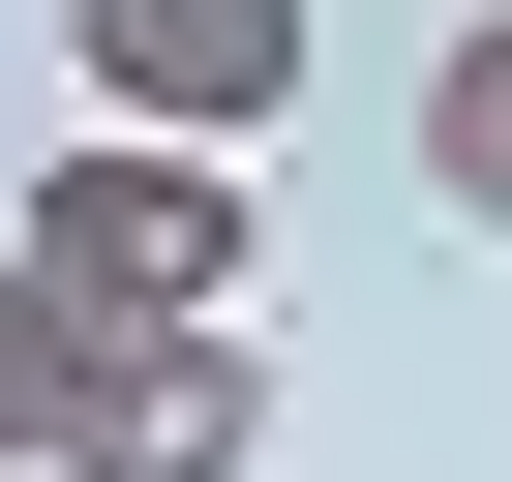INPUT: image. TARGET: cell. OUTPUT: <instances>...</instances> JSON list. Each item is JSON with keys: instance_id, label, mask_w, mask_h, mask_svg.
I'll return each instance as SVG.
<instances>
[{"instance_id": "obj_4", "label": "cell", "mask_w": 512, "mask_h": 482, "mask_svg": "<svg viewBox=\"0 0 512 482\" xmlns=\"http://www.w3.org/2000/svg\"><path fill=\"white\" fill-rule=\"evenodd\" d=\"M91 422H121V332L0 241V482H91Z\"/></svg>"}, {"instance_id": "obj_5", "label": "cell", "mask_w": 512, "mask_h": 482, "mask_svg": "<svg viewBox=\"0 0 512 482\" xmlns=\"http://www.w3.org/2000/svg\"><path fill=\"white\" fill-rule=\"evenodd\" d=\"M422 211H452V241H512V0L422 61Z\"/></svg>"}, {"instance_id": "obj_2", "label": "cell", "mask_w": 512, "mask_h": 482, "mask_svg": "<svg viewBox=\"0 0 512 482\" xmlns=\"http://www.w3.org/2000/svg\"><path fill=\"white\" fill-rule=\"evenodd\" d=\"M61 61H91V121H151V151H272L302 61H332V0H61Z\"/></svg>"}, {"instance_id": "obj_3", "label": "cell", "mask_w": 512, "mask_h": 482, "mask_svg": "<svg viewBox=\"0 0 512 482\" xmlns=\"http://www.w3.org/2000/svg\"><path fill=\"white\" fill-rule=\"evenodd\" d=\"M272 452V362L241 332H121V422H91V482H241Z\"/></svg>"}, {"instance_id": "obj_1", "label": "cell", "mask_w": 512, "mask_h": 482, "mask_svg": "<svg viewBox=\"0 0 512 482\" xmlns=\"http://www.w3.org/2000/svg\"><path fill=\"white\" fill-rule=\"evenodd\" d=\"M0 241H31V272L91 302V332H241V272H272V211H241V151H151V121H91L31 211H0Z\"/></svg>"}]
</instances>
